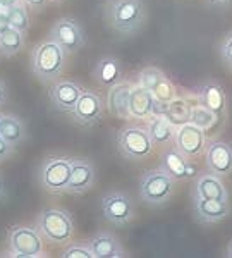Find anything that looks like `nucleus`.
Masks as SVG:
<instances>
[{
    "instance_id": "obj_1",
    "label": "nucleus",
    "mask_w": 232,
    "mask_h": 258,
    "mask_svg": "<svg viewBox=\"0 0 232 258\" xmlns=\"http://www.w3.org/2000/svg\"><path fill=\"white\" fill-rule=\"evenodd\" d=\"M105 18L117 33L132 35L141 30L146 21V9L143 0H109Z\"/></svg>"
},
{
    "instance_id": "obj_2",
    "label": "nucleus",
    "mask_w": 232,
    "mask_h": 258,
    "mask_svg": "<svg viewBox=\"0 0 232 258\" xmlns=\"http://www.w3.org/2000/svg\"><path fill=\"white\" fill-rule=\"evenodd\" d=\"M65 64V52L55 41L48 40L33 50L31 71L40 81L50 83L60 76Z\"/></svg>"
},
{
    "instance_id": "obj_3",
    "label": "nucleus",
    "mask_w": 232,
    "mask_h": 258,
    "mask_svg": "<svg viewBox=\"0 0 232 258\" xmlns=\"http://www.w3.org/2000/svg\"><path fill=\"white\" fill-rule=\"evenodd\" d=\"M38 231L47 241L55 244L69 243L74 234V222L69 212L62 209H47L36 219Z\"/></svg>"
},
{
    "instance_id": "obj_4",
    "label": "nucleus",
    "mask_w": 232,
    "mask_h": 258,
    "mask_svg": "<svg viewBox=\"0 0 232 258\" xmlns=\"http://www.w3.org/2000/svg\"><path fill=\"white\" fill-rule=\"evenodd\" d=\"M176 193V181L167 176L162 169L148 170L139 181V197L148 205H164Z\"/></svg>"
},
{
    "instance_id": "obj_5",
    "label": "nucleus",
    "mask_w": 232,
    "mask_h": 258,
    "mask_svg": "<svg viewBox=\"0 0 232 258\" xmlns=\"http://www.w3.org/2000/svg\"><path fill=\"white\" fill-rule=\"evenodd\" d=\"M119 152L129 160H143L151 155L153 141L144 127L127 126L117 133Z\"/></svg>"
},
{
    "instance_id": "obj_6",
    "label": "nucleus",
    "mask_w": 232,
    "mask_h": 258,
    "mask_svg": "<svg viewBox=\"0 0 232 258\" xmlns=\"http://www.w3.org/2000/svg\"><path fill=\"white\" fill-rule=\"evenodd\" d=\"M71 177V159L67 157H48L40 169V184L52 195L67 193Z\"/></svg>"
},
{
    "instance_id": "obj_7",
    "label": "nucleus",
    "mask_w": 232,
    "mask_h": 258,
    "mask_svg": "<svg viewBox=\"0 0 232 258\" xmlns=\"http://www.w3.org/2000/svg\"><path fill=\"white\" fill-rule=\"evenodd\" d=\"M9 256H24V258H36L43 256V239H41L40 232L35 227L26 226H16L11 229L9 238Z\"/></svg>"
},
{
    "instance_id": "obj_8",
    "label": "nucleus",
    "mask_w": 232,
    "mask_h": 258,
    "mask_svg": "<svg viewBox=\"0 0 232 258\" xmlns=\"http://www.w3.org/2000/svg\"><path fill=\"white\" fill-rule=\"evenodd\" d=\"M102 214L110 224L124 227L136 217V209L129 195L121 193V191H112L102 198Z\"/></svg>"
},
{
    "instance_id": "obj_9",
    "label": "nucleus",
    "mask_w": 232,
    "mask_h": 258,
    "mask_svg": "<svg viewBox=\"0 0 232 258\" xmlns=\"http://www.w3.org/2000/svg\"><path fill=\"white\" fill-rule=\"evenodd\" d=\"M69 114L72 115L74 122H78L80 126L91 127L100 122L103 117V100L95 91L83 90L81 97L78 98L76 105Z\"/></svg>"
},
{
    "instance_id": "obj_10",
    "label": "nucleus",
    "mask_w": 232,
    "mask_h": 258,
    "mask_svg": "<svg viewBox=\"0 0 232 258\" xmlns=\"http://www.w3.org/2000/svg\"><path fill=\"white\" fill-rule=\"evenodd\" d=\"M50 40L55 41L65 53H76L85 47V33L72 19H59L52 26Z\"/></svg>"
},
{
    "instance_id": "obj_11",
    "label": "nucleus",
    "mask_w": 232,
    "mask_h": 258,
    "mask_svg": "<svg viewBox=\"0 0 232 258\" xmlns=\"http://www.w3.org/2000/svg\"><path fill=\"white\" fill-rule=\"evenodd\" d=\"M174 143L176 148L179 150L186 159H194V157H200L205 150V135H203V129L194 126V124L188 122L179 126V131L174 136Z\"/></svg>"
},
{
    "instance_id": "obj_12",
    "label": "nucleus",
    "mask_w": 232,
    "mask_h": 258,
    "mask_svg": "<svg viewBox=\"0 0 232 258\" xmlns=\"http://www.w3.org/2000/svg\"><path fill=\"white\" fill-rule=\"evenodd\" d=\"M97 181L95 167L85 159H71V177L67 182V193L83 195L90 191Z\"/></svg>"
},
{
    "instance_id": "obj_13",
    "label": "nucleus",
    "mask_w": 232,
    "mask_h": 258,
    "mask_svg": "<svg viewBox=\"0 0 232 258\" xmlns=\"http://www.w3.org/2000/svg\"><path fill=\"white\" fill-rule=\"evenodd\" d=\"M83 88L78 83L69 81V80H62L53 83L48 90V98L53 103L57 110L60 112H71L76 105L78 98L81 97Z\"/></svg>"
},
{
    "instance_id": "obj_14",
    "label": "nucleus",
    "mask_w": 232,
    "mask_h": 258,
    "mask_svg": "<svg viewBox=\"0 0 232 258\" xmlns=\"http://www.w3.org/2000/svg\"><path fill=\"white\" fill-rule=\"evenodd\" d=\"M206 165L215 176H227L232 172V145L213 141L206 148Z\"/></svg>"
},
{
    "instance_id": "obj_15",
    "label": "nucleus",
    "mask_w": 232,
    "mask_h": 258,
    "mask_svg": "<svg viewBox=\"0 0 232 258\" xmlns=\"http://www.w3.org/2000/svg\"><path fill=\"white\" fill-rule=\"evenodd\" d=\"M194 210L196 217L203 224H215L225 219L230 212L229 200H206V198H196L194 202Z\"/></svg>"
},
{
    "instance_id": "obj_16",
    "label": "nucleus",
    "mask_w": 232,
    "mask_h": 258,
    "mask_svg": "<svg viewBox=\"0 0 232 258\" xmlns=\"http://www.w3.org/2000/svg\"><path fill=\"white\" fill-rule=\"evenodd\" d=\"M160 169L167 176H171L174 181H182V179H188L189 176H193V167L188 164L186 157L177 148L165 150L160 160Z\"/></svg>"
},
{
    "instance_id": "obj_17",
    "label": "nucleus",
    "mask_w": 232,
    "mask_h": 258,
    "mask_svg": "<svg viewBox=\"0 0 232 258\" xmlns=\"http://www.w3.org/2000/svg\"><path fill=\"white\" fill-rule=\"evenodd\" d=\"M132 86L126 81H119L110 86L109 97H107V107L109 112L117 119H129V93Z\"/></svg>"
},
{
    "instance_id": "obj_18",
    "label": "nucleus",
    "mask_w": 232,
    "mask_h": 258,
    "mask_svg": "<svg viewBox=\"0 0 232 258\" xmlns=\"http://www.w3.org/2000/svg\"><path fill=\"white\" fill-rule=\"evenodd\" d=\"M88 248L93 253V258H121L124 255V249L117 239L109 232H100L95 238L90 239Z\"/></svg>"
},
{
    "instance_id": "obj_19",
    "label": "nucleus",
    "mask_w": 232,
    "mask_h": 258,
    "mask_svg": "<svg viewBox=\"0 0 232 258\" xmlns=\"http://www.w3.org/2000/svg\"><path fill=\"white\" fill-rule=\"evenodd\" d=\"M153 93L150 90H146L144 86H134L131 88L129 93V112L131 117L136 119H146L151 115V109H153Z\"/></svg>"
},
{
    "instance_id": "obj_20",
    "label": "nucleus",
    "mask_w": 232,
    "mask_h": 258,
    "mask_svg": "<svg viewBox=\"0 0 232 258\" xmlns=\"http://www.w3.org/2000/svg\"><path fill=\"white\" fill-rule=\"evenodd\" d=\"M194 195H196V198L206 200H229V193L215 174H205V176L198 177Z\"/></svg>"
},
{
    "instance_id": "obj_21",
    "label": "nucleus",
    "mask_w": 232,
    "mask_h": 258,
    "mask_svg": "<svg viewBox=\"0 0 232 258\" xmlns=\"http://www.w3.org/2000/svg\"><path fill=\"white\" fill-rule=\"evenodd\" d=\"M121 64L114 57H103V59L97 62V66L93 69V78L102 86H107V88H110L115 83L121 81Z\"/></svg>"
},
{
    "instance_id": "obj_22",
    "label": "nucleus",
    "mask_w": 232,
    "mask_h": 258,
    "mask_svg": "<svg viewBox=\"0 0 232 258\" xmlns=\"http://www.w3.org/2000/svg\"><path fill=\"white\" fill-rule=\"evenodd\" d=\"M201 105H205L208 110H212L217 119H220L225 112V93L222 86L217 83H208L201 88Z\"/></svg>"
},
{
    "instance_id": "obj_23",
    "label": "nucleus",
    "mask_w": 232,
    "mask_h": 258,
    "mask_svg": "<svg viewBox=\"0 0 232 258\" xmlns=\"http://www.w3.org/2000/svg\"><path fill=\"white\" fill-rule=\"evenodd\" d=\"M24 47L23 33L12 28L7 23H0V53L6 57H12L21 52Z\"/></svg>"
},
{
    "instance_id": "obj_24",
    "label": "nucleus",
    "mask_w": 232,
    "mask_h": 258,
    "mask_svg": "<svg viewBox=\"0 0 232 258\" xmlns=\"http://www.w3.org/2000/svg\"><path fill=\"white\" fill-rule=\"evenodd\" d=\"M0 136L11 143L12 147H18L26 140V127L21 122L19 117L16 115H2V122H0Z\"/></svg>"
},
{
    "instance_id": "obj_25",
    "label": "nucleus",
    "mask_w": 232,
    "mask_h": 258,
    "mask_svg": "<svg viewBox=\"0 0 232 258\" xmlns=\"http://www.w3.org/2000/svg\"><path fill=\"white\" fill-rule=\"evenodd\" d=\"M146 131L150 135L153 145H169L171 141H174V136H176L174 126L164 115H155L148 124Z\"/></svg>"
},
{
    "instance_id": "obj_26",
    "label": "nucleus",
    "mask_w": 232,
    "mask_h": 258,
    "mask_svg": "<svg viewBox=\"0 0 232 258\" xmlns=\"http://www.w3.org/2000/svg\"><path fill=\"white\" fill-rule=\"evenodd\" d=\"M191 109L186 100L182 98H174L167 103V110H165L164 117L172 124V126H182V124H188L191 119Z\"/></svg>"
},
{
    "instance_id": "obj_27",
    "label": "nucleus",
    "mask_w": 232,
    "mask_h": 258,
    "mask_svg": "<svg viewBox=\"0 0 232 258\" xmlns=\"http://www.w3.org/2000/svg\"><path fill=\"white\" fill-rule=\"evenodd\" d=\"M7 23H9L12 28H16L18 31L23 33V35H26L31 26L30 14H28L26 7L18 6V4L9 7V9H7Z\"/></svg>"
},
{
    "instance_id": "obj_28",
    "label": "nucleus",
    "mask_w": 232,
    "mask_h": 258,
    "mask_svg": "<svg viewBox=\"0 0 232 258\" xmlns=\"http://www.w3.org/2000/svg\"><path fill=\"white\" fill-rule=\"evenodd\" d=\"M215 120H217V115L213 114L212 110H208L205 105L201 107H193L191 109V119H189V122L194 124V126L201 127L203 131H206V129H210L215 124Z\"/></svg>"
},
{
    "instance_id": "obj_29",
    "label": "nucleus",
    "mask_w": 232,
    "mask_h": 258,
    "mask_svg": "<svg viewBox=\"0 0 232 258\" xmlns=\"http://www.w3.org/2000/svg\"><path fill=\"white\" fill-rule=\"evenodd\" d=\"M151 93H153V98L159 100L162 103H169L171 100L176 98V88H174L172 83L167 80V76H164L157 83L155 88L151 90Z\"/></svg>"
},
{
    "instance_id": "obj_30",
    "label": "nucleus",
    "mask_w": 232,
    "mask_h": 258,
    "mask_svg": "<svg viewBox=\"0 0 232 258\" xmlns=\"http://www.w3.org/2000/svg\"><path fill=\"white\" fill-rule=\"evenodd\" d=\"M164 76H165V74L162 73L160 69H157V68H144L141 73H139V85L151 91L153 88H155L157 83H159Z\"/></svg>"
},
{
    "instance_id": "obj_31",
    "label": "nucleus",
    "mask_w": 232,
    "mask_h": 258,
    "mask_svg": "<svg viewBox=\"0 0 232 258\" xmlns=\"http://www.w3.org/2000/svg\"><path fill=\"white\" fill-rule=\"evenodd\" d=\"M64 258H93V253L88 246H83V244H72L62 253Z\"/></svg>"
},
{
    "instance_id": "obj_32",
    "label": "nucleus",
    "mask_w": 232,
    "mask_h": 258,
    "mask_svg": "<svg viewBox=\"0 0 232 258\" xmlns=\"http://www.w3.org/2000/svg\"><path fill=\"white\" fill-rule=\"evenodd\" d=\"M12 153H14V147L0 136V162H6L7 159H11Z\"/></svg>"
},
{
    "instance_id": "obj_33",
    "label": "nucleus",
    "mask_w": 232,
    "mask_h": 258,
    "mask_svg": "<svg viewBox=\"0 0 232 258\" xmlns=\"http://www.w3.org/2000/svg\"><path fill=\"white\" fill-rule=\"evenodd\" d=\"M220 53H222V59L227 62V64L232 66V35L223 41L222 48H220Z\"/></svg>"
},
{
    "instance_id": "obj_34",
    "label": "nucleus",
    "mask_w": 232,
    "mask_h": 258,
    "mask_svg": "<svg viewBox=\"0 0 232 258\" xmlns=\"http://www.w3.org/2000/svg\"><path fill=\"white\" fill-rule=\"evenodd\" d=\"M24 2H26V6L28 7H31V9H43L45 7V2H47V0H24Z\"/></svg>"
},
{
    "instance_id": "obj_35",
    "label": "nucleus",
    "mask_w": 232,
    "mask_h": 258,
    "mask_svg": "<svg viewBox=\"0 0 232 258\" xmlns=\"http://www.w3.org/2000/svg\"><path fill=\"white\" fill-rule=\"evenodd\" d=\"M7 102V88H6V83L0 80V107Z\"/></svg>"
},
{
    "instance_id": "obj_36",
    "label": "nucleus",
    "mask_w": 232,
    "mask_h": 258,
    "mask_svg": "<svg viewBox=\"0 0 232 258\" xmlns=\"http://www.w3.org/2000/svg\"><path fill=\"white\" fill-rule=\"evenodd\" d=\"M18 4V0H0V6H2V9H9V7L16 6Z\"/></svg>"
},
{
    "instance_id": "obj_37",
    "label": "nucleus",
    "mask_w": 232,
    "mask_h": 258,
    "mask_svg": "<svg viewBox=\"0 0 232 258\" xmlns=\"http://www.w3.org/2000/svg\"><path fill=\"white\" fill-rule=\"evenodd\" d=\"M4 197V182H2V177H0V198Z\"/></svg>"
},
{
    "instance_id": "obj_38",
    "label": "nucleus",
    "mask_w": 232,
    "mask_h": 258,
    "mask_svg": "<svg viewBox=\"0 0 232 258\" xmlns=\"http://www.w3.org/2000/svg\"><path fill=\"white\" fill-rule=\"evenodd\" d=\"M229 256L232 258V243H230V246H229Z\"/></svg>"
},
{
    "instance_id": "obj_39",
    "label": "nucleus",
    "mask_w": 232,
    "mask_h": 258,
    "mask_svg": "<svg viewBox=\"0 0 232 258\" xmlns=\"http://www.w3.org/2000/svg\"><path fill=\"white\" fill-rule=\"evenodd\" d=\"M213 2H229V0H213Z\"/></svg>"
},
{
    "instance_id": "obj_40",
    "label": "nucleus",
    "mask_w": 232,
    "mask_h": 258,
    "mask_svg": "<svg viewBox=\"0 0 232 258\" xmlns=\"http://www.w3.org/2000/svg\"><path fill=\"white\" fill-rule=\"evenodd\" d=\"M0 122H2V114H0Z\"/></svg>"
},
{
    "instance_id": "obj_41",
    "label": "nucleus",
    "mask_w": 232,
    "mask_h": 258,
    "mask_svg": "<svg viewBox=\"0 0 232 258\" xmlns=\"http://www.w3.org/2000/svg\"><path fill=\"white\" fill-rule=\"evenodd\" d=\"M0 11H2V6H0Z\"/></svg>"
}]
</instances>
